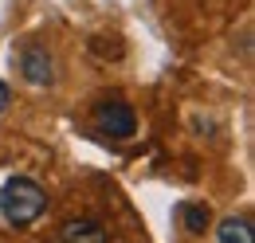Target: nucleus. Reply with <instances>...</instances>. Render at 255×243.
I'll list each match as a JSON object with an SVG mask.
<instances>
[{
	"label": "nucleus",
	"instance_id": "f03ea898",
	"mask_svg": "<svg viewBox=\"0 0 255 243\" xmlns=\"http://www.w3.org/2000/svg\"><path fill=\"white\" fill-rule=\"evenodd\" d=\"M91 118H95V129L110 141H129L137 133V110L126 98H102L91 110Z\"/></svg>",
	"mask_w": 255,
	"mask_h": 243
},
{
	"label": "nucleus",
	"instance_id": "39448f33",
	"mask_svg": "<svg viewBox=\"0 0 255 243\" xmlns=\"http://www.w3.org/2000/svg\"><path fill=\"white\" fill-rule=\"evenodd\" d=\"M216 243H255L252 216H248V212H232V216H224L220 228H216Z\"/></svg>",
	"mask_w": 255,
	"mask_h": 243
},
{
	"label": "nucleus",
	"instance_id": "423d86ee",
	"mask_svg": "<svg viewBox=\"0 0 255 243\" xmlns=\"http://www.w3.org/2000/svg\"><path fill=\"white\" fill-rule=\"evenodd\" d=\"M208 224H212V208H208V204L192 200V204L181 208V228H185L189 236H204V232H208Z\"/></svg>",
	"mask_w": 255,
	"mask_h": 243
},
{
	"label": "nucleus",
	"instance_id": "7ed1b4c3",
	"mask_svg": "<svg viewBox=\"0 0 255 243\" xmlns=\"http://www.w3.org/2000/svg\"><path fill=\"white\" fill-rule=\"evenodd\" d=\"M20 79H24L28 87H51L55 59H51V51H47L43 43H28V47L20 51Z\"/></svg>",
	"mask_w": 255,
	"mask_h": 243
},
{
	"label": "nucleus",
	"instance_id": "f257e3e1",
	"mask_svg": "<svg viewBox=\"0 0 255 243\" xmlns=\"http://www.w3.org/2000/svg\"><path fill=\"white\" fill-rule=\"evenodd\" d=\"M47 208V192L32 177H8L0 184V220L12 228H28L35 224Z\"/></svg>",
	"mask_w": 255,
	"mask_h": 243
},
{
	"label": "nucleus",
	"instance_id": "20e7f679",
	"mask_svg": "<svg viewBox=\"0 0 255 243\" xmlns=\"http://www.w3.org/2000/svg\"><path fill=\"white\" fill-rule=\"evenodd\" d=\"M55 243H110V236L95 216H71L55 232Z\"/></svg>",
	"mask_w": 255,
	"mask_h": 243
},
{
	"label": "nucleus",
	"instance_id": "0eeeda50",
	"mask_svg": "<svg viewBox=\"0 0 255 243\" xmlns=\"http://www.w3.org/2000/svg\"><path fill=\"white\" fill-rule=\"evenodd\" d=\"M4 110H8V87L0 83V114H4Z\"/></svg>",
	"mask_w": 255,
	"mask_h": 243
}]
</instances>
